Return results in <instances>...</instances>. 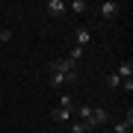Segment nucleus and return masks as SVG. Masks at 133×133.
Segmentation results:
<instances>
[{
  "label": "nucleus",
  "mask_w": 133,
  "mask_h": 133,
  "mask_svg": "<svg viewBox=\"0 0 133 133\" xmlns=\"http://www.w3.org/2000/svg\"><path fill=\"white\" fill-rule=\"evenodd\" d=\"M53 89H59V86H74L80 83V71H71V74H59V71H50V80H48Z\"/></svg>",
  "instance_id": "f257e3e1"
},
{
  "label": "nucleus",
  "mask_w": 133,
  "mask_h": 133,
  "mask_svg": "<svg viewBox=\"0 0 133 133\" xmlns=\"http://www.w3.org/2000/svg\"><path fill=\"white\" fill-rule=\"evenodd\" d=\"M50 71H59V74H71V71H77V65L71 59H53L50 62Z\"/></svg>",
  "instance_id": "f03ea898"
},
{
  "label": "nucleus",
  "mask_w": 133,
  "mask_h": 133,
  "mask_svg": "<svg viewBox=\"0 0 133 133\" xmlns=\"http://www.w3.org/2000/svg\"><path fill=\"white\" fill-rule=\"evenodd\" d=\"M109 121V112L107 109H92V118H89V127L95 130V127H101V124H107Z\"/></svg>",
  "instance_id": "7ed1b4c3"
},
{
  "label": "nucleus",
  "mask_w": 133,
  "mask_h": 133,
  "mask_svg": "<svg viewBox=\"0 0 133 133\" xmlns=\"http://www.w3.org/2000/svg\"><path fill=\"white\" fill-rule=\"evenodd\" d=\"M118 9H121V6L115 3V0H104V3H101V18H115Z\"/></svg>",
  "instance_id": "20e7f679"
},
{
  "label": "nucleus",
  "mask_w": 133,
  "mask_h": 133,
  "mask_svg": "<svg viewBox=\"0 0 133 133\" xmlns=\"http://www.w3.org/2000/svg\"><path fill=\"white\" fill-rule=\"evenodd\" d=\"M48 12L53 18H62V15L68 12V3H62V0H48Z\"/></svg>",
  "instance_id": "39448f33"
},
{
  "label": "nucleus",
  "mask_w": 133,
  "mask_h": 133,
  "mask_svg": "<svg viewBox=\"0 0 133 133\" xmlns=\"http://www.w3.org/2000/svg\"><path fill=\"white\" fill-rule=\"evenodd\" d=\"M74 42H77V48H86V44L92 42V33L83 30V27H77V30H74Z\"/></svg>",
  "instance_id": "423d86ee"
},
{
  "label": "nucleus",
  "mask_w": 133,
  "mask_h": 133,
  "mask_svg": "<svg viewBox=\"0 0 133 133\" xmlns=\"http://www.w3.org/2000/svg\"><path fill=\"white\" fill-rule=\"evenodd\" d=\"M50 118L56 121V124H65V121H71V109H62V107H56L50 112Z\"/></svg>",
  "instance_id": "0eeeda50"
},
{
  "label": "nucleus",
  "mask_w": 133,
  "mask_h": 133,
  "mask_svg": "<svg viewBox=\"0 0 133 133\" xmlns=\"http://www.w3.org/2000/svg\"><path fill=\"white\" fill-rule=\"evenodd\" d=\"M92 109H95V107H89V104H77V121L89 124V118H92Z\"/></svg>",
  "instance_id": "6e6552de"
},
{
  "label": "nucleus",
  "mask_w": 133,
  "mask_h": 133,
  "mask_svg": "<svg viewBox=\"0 0 133 133\" xmlns=\"http://www.w3.org/2000/svg\"><path fill=\"white\" fill-rule=\"evenodd\" d=\"M115 74H118L121 80H130V77H133V62H130V59L118 62V71H115Z\"/></svg>",
  "instance_id": "1a4fd4ad"
},
{
  "label": "nucleus",
  "mask_w": 133,
  "mask_h": 133,
  "mask_svg": "<svg viewBox=\"0 0 133 133\" xmlns=\"http://www.w3.org/2000/svg\"><path fill=\"white\" fill-rule=\"evenodd\" d=\"M104 83L109 86V89H121V77L115 74V71H112V74H107V77H104Z\"/></svg>",
  "instance_id": "9d476101"
},
{
  "label": "nucleus",
  "mask_w": 133,
  "mask_h": 133,
  "mask_svg": "<svg viewBox=\"0 0 133 133\" xmlns=\"http://www.w3.org/2000/svg\"><path fill=\"white\" fill-rule=\"evenodd\" d=\"M59 107H62V109H71V112H74V109H77V101H74L71 95H62V98H59Z\"/></svg>",
  "instance_id": "9b49d317"
},
{
  "label": "nucleus",
  "mask_w": 133,
  "mask_h": 133,
  "mask_svg": "<svg viewBox=\"0 0 133 133\" xmlns=\"http://www.w3.org/2000/svg\"><path fill=\"white\" fill-rule=\"evenodd\" d=\"M130 130H133L130 121H115V124H112V133H130Z\"/></svg>",
  "instance_id": "f8f14e48"
},
{
  "label": "nucleus",
  "mask_w": 133,
  "mask_h": 133,
  "mask_svg": "<svg viewBox=\"0 0 133 133\" xmlns=\"http://www.w3.org/2000/svg\"><path fill=\"white\" fill-rule=\"evenodd\" d=\"M65 59H71V62H74V65H77V62H80V59H83V48H77V44H74V48H71V53H68V56H65Z\"/></svg>",
  "instance_id": "ddd939ff"
},
{
  "label": "nucleus",
  "mask_w": 133,
  "mask_h": 133,
  "mask_svg": "<svg viewBox=\"0 0 133 133\" xmlns=\"http://www.w3.org/2000/svg\"><path fill=\"white\" fill-rule=\"evenodd\" d=\"M68 9H71V12H77V15H83V12H86V0H74Z\"/></svg>",
  "instance_id": "4468645a"
},
{
  "label": "nucleus",
  "mask_w": 133,
  "mask_h": 133,
  "mask_svg": "<svg viewBox=\"0 0 133 133\" xmlns=\"http://www.w3.org/2000/svg\"><path fill=\"white\" fill-rule=\"evenodd\" d=\"M83 130H89V124H83V121H74L71 124V133H83Z\"/></svg>",
  "instance_id": "2eb2a0df"
},
{
  "label": "nucleus",
  "mask_w": 133,
  "mask_h": 133,
  "mask_svg": "<svg viewBox=\"0 0 133 133\" xmlns=\"http://www.w3.org/2000/svg\"><path fill=\"white\" fill-rule=\"evenodd\" d=\"M6 42H12V33L9 30H0V44H6Z\"/></svg>",
  "instance_id": "dca6fc26"
},
{
  "label": "nucleus",
  "mask_w": 133,
  "mask_h": 133,
  "mask_svg": "<svg viewBox=\"0 0 133 133\" xmlns=\"http://www.w3.org/2000/svg\"><path fill=\"white\" fill-rule=\"evenodd\" d=\"M83 133H95V130H92V127H89V130H83Z\"/></svg>",
  "instance_id": "f3484780"
}]
</instances>
